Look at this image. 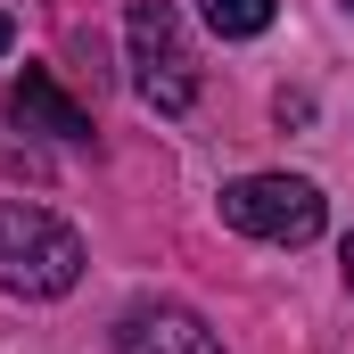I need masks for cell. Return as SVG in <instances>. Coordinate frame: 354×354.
Returning a JSON list of instances; mask_svg holds the SVG:
<instances>
[{"label": "cell", "instance_id": "cell-7", "mask_svg": "<svg viewBox=\"0 0 354 354\" xmlns=\"http://www.w3.org/2000/svg\"><path fill=\"white\" fill-rule=\"evenodd\" d=\"M338 264H346V288H354V231H346V248H338Z\"/></svg>", "mask_w": 354, "mask_h": 354}, {"label": "cell", "instance_id": "cell-6", "mask_svg": "<svg viewBox=\"0 0 354 354\" xmlns=\"http://www.w3.org/2000/svg\"><path fill=\"white\" fill-rule=\"evenodd\" d=\"M272 8H280V0H206V25H214L223 41H256L272 25Z\"/></svg>", "mask_w": 354, "mask_h": 354}, {"label": "cell", "instance_id": "cell-9", "mask_svg": "<svg viewBox=\"0 0 354 354\" xmlns=\"http://www.w3.org/2000/svg\"><path fill=\"white\" fill-rule=\"evenodd\" d=\"M346 8H354V0H346Z\"/></svg>", "mask_w": 354, "mask_h": 354}, {"label": "cell", "instance_id": "cell-3", "mask_svg": "<svg viewBox=\"0 0 354 354\" xmlns=\"http://www.w3.org/2000/svg\"><path fill=\"white\" fill-rule=\"evenodd\" d=\"M322 189L305 174H248L223 189V223L231 231H248V239H272V248H305V239H322Z\"/></svg>", "mask_w": 354, "mask_h": 354}, {"label": "cell", "instance_id": "cell-1", "mask_svg": "<svg viewBox=\"0 0 354 354\" xmlns=\"http://www.w3.org/2000/svg\"><path fill=\"white\" fill-rule=\"evenodd\" d=\"M83 280V239L75 223H58L50 206L8 198L0 206V288L8 297H66Z\"/></svg>", "mask_w": 354, "mask_h": 354}, {"label": "cell", "instance_id": "cell-5", "mask_svg": "<svg viewBox=\"0 0 354 354\" xmlns=\"http://www.w3.org/2000/svg\"><path fill=\"white\" fill-rule=\"evenodd\" d=\"M8 115H17L25 132H41V140H91V115L50 83L41 66H25V75L8 83Z\"/></svg>", "mask_w": 354, "mask_h": 354}, {"label": "cell", "instance_id": "cell-2", "mask_svg": "<svg viewBox=\"0 0 354 354\" xmlns=\"http://www.w3.org/2000/svg\"><path fill=\"white\" fill-rule=\"evenodd\" d=\"M124 41H132V83H140V99L157 115H181L198 99V58H189V33H181L174 0H132Z\"/></svg>", "mask_w": 354, "mask_h": 354}, {"label": "cell", "instance_id": "cell-4", "mask_svg": "<svg viewBox=\"0 0 354 354\" xmlns=\"http://www.w3.org/2000/svg\"><path fill=\"white\" fill-rule=\"evenodd\" d=\"M115 354H223V338L181 305H132L115 322Z\"/></svg>", "mask_w": 354, "mask_h": 354}, {"label": "cell", "instance_id": "cell-8", "mask_svg": "<svg viewBox=\"0 0 354 354\" xmlns=\"http://www.w3.org/2000/svg\"><path fill=\"white\" fill-rule=\"evenodd\" d=\"M8 41H17V25H8V8H0V50H8Z\"/></svg>", "mask_w": 354, "mask_h": 354}]
</instances>
